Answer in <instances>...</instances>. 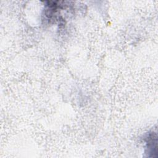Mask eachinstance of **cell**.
I'll use <instances>...</instances> for the list:
<instances>
[{
  "mask_svg": "<svg viewBox=\"0 0 158 158\" xmlns=\"http://www.w3.org/2000/svg\"><path fill=\"white\" fill-rule=\"evenodd\" d=\"M148 154H151V157H154L153 154L157 156V135L154 132L149 133L146 139Z\"/></svg>",
  "mask_w": 158,
  "mask_h": 158,
  "instance_id": "1",
  "label": "cell"
}]
</instances>
